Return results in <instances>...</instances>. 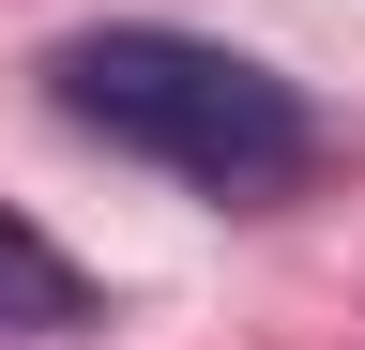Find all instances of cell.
I'll return each mask as SVG.
<instances>
[{"instance_id": "obj_2", "label": "cell", "mask_w": 365, "mask_h": 350, "mask_svg": "<svg viewBox=\"0 0 365 350\" xmlns=\"http://www.w3.org/2000/svg\"><path fill=\"white\" fill-rule=\"evenodd\" d=\"M91 320H107L91 274L31 229V213H0V335H91Z\"/></svg>"}, {"instance_id": "obj_1", "label": "cell", "mask_w": 365, "mask_h": 350, "mask_svg": "<svg viewBox=\"0 0 365 350\" xmlns=\"http://www.w3.org/2000/svg\"><path fill=\"white\" fill-rule=\"evenodd\" d=\"M46 107H61L76 138H107L137 168H168V183L228 198V213L289 198L319 168V107L289 76L244 61V46H213V31H168V16H107V31H76V46H46Z\"/></svg>"}]
</instances>
